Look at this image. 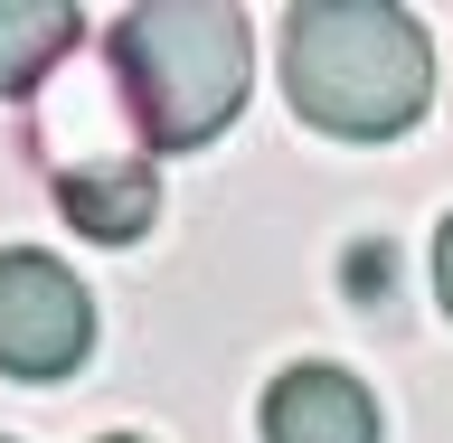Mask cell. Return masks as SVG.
<instances>
[{"mask_svg": "<svg viewBox=\"0 0 453 443\" xmlns=\"http://www.w3.org/2000/svg\"><path fill=\"white\" fill-rule=\"evenodd\" d=\"M57 208H66L76 236H95V246H133V236H151V218H161V170L142 161V151H85V161L57 170Z\"/></svg>", "mask_w": 453, "mask_h": 443, "instance_id": "cell-5", "label": "cell"}, {"mask_svg": "<svg viewBox=\"0 0 453 443\" xmlns=\"http://www.w3.org/2000/svg\"><path fill=\"white\" fill-rule=\"evenodd\" d=\"M113 95L133 113V133L151 151H198L246 113L255 85V28L208 0H170V10H123L104 38Z\"/></svg>", "mask_w": 453, "mask_h": 443, "instance_id": "cell-2", "label": "cell"}, {"mask_svg": "<svg viewBox=\"0 0 453 443\" xmlns=\"http://www.w3.org/2000/svg\"><path fill=\"white\" fill-rule=\"evenodd\" d=\"M95 443H142V434H95Z\"/></svg>", "mask_w": 453, "mask_h": 443, "instance_id": "cell-9", "label": "cell"}, {"mask_svg": "<svg viewBox=\"0 0 453 443\" xmlns=\"http://www.w3.org/2000/svg\"><path fill=\"white\" fill-rule=\"evenodd\" d=\"M265 443H378L388 424H378V396L349 378V368L331 359H293L265 387Z\"/></svg>", "mask_w": 453, "mask_h": 443, "instance_id": "cell-4", "label": "cell"}, {"mask_svg": "<svg viewBox=\"0 0 453 443\" xmlns=\"http://www.w3.org/2000/svg\"><path fill=\"white\" fill-rule=\"evenodd\" d=\"M95 359V293L48 246H0V378L57 387Z\"/></svg>", "mask_w": 453, "mask_h": 443, "instance_id": "cell-3", "label": "cell"}, {"mask_svg": "<svg viewBox=\"0 0 453 443\" xmlns=\"http://www.w3.org/2000/svg\"><path fill=\"white\" fill-rule=\"evenodd\" d=\"M340 293H349V302H388V293H396L388 236H349V255H340Z\"/></svg>", "mask_w": 453, "mask_h": 443, "instance_id": "cell-7", "label": "cell"}, {"mask_svg": "<svg viewBox=\"0 0 453 443\" xmlns=\"http://www.w3.org/2000/svg\"><path fill=\"white\" fill-rule=\"evenodd\" d=\"M76 10L57 0H0V95H28L57 57H76Z\"/></svg>", "mask_w": 453, "mask_h": 443, "instance_id": "cell-6", "label": "cell"}, {"mask_svg": "<svg viewBox=\"0 0 453 443\" xmlns=\"http://www.w3.org/2000/svg\"><path fill=\"white\" fill-rule=\"evenodd\" d=\"M434 293H444V321H453V218L434 226Z\"/></svg>", "mask_w": 453, "mask_h": 443, "instance_id": "cell-8", "label": "cell"}, {"mask_svg": "<svg viewBox=\"0 0 453 443\" xmlns=\"http://www.w3.org/2000/svg\"><path fill=\"white\" fill-rule=\"evenodd\" d=\"M0 443H10V434H0Z\"/></svg>", "mask_w": 453, "mask_h": 443, "instance_id": "cell-10", "label": "cell"}, {"mask_svg": "<svg viewBox=\"0 0 453 443\" xmlns=\"http://www.w3.org/2000/svg\"><path fill=\"white\" fill-rule=\"evenodd\" d=\"M283 95L331 141H396L434 104V38L388 0H303L283 10Z\"/></svg>", "mask_w": 453, "mask_h": 443, "instance_id": "cell-1", "label": "cell"}]
</instances>
